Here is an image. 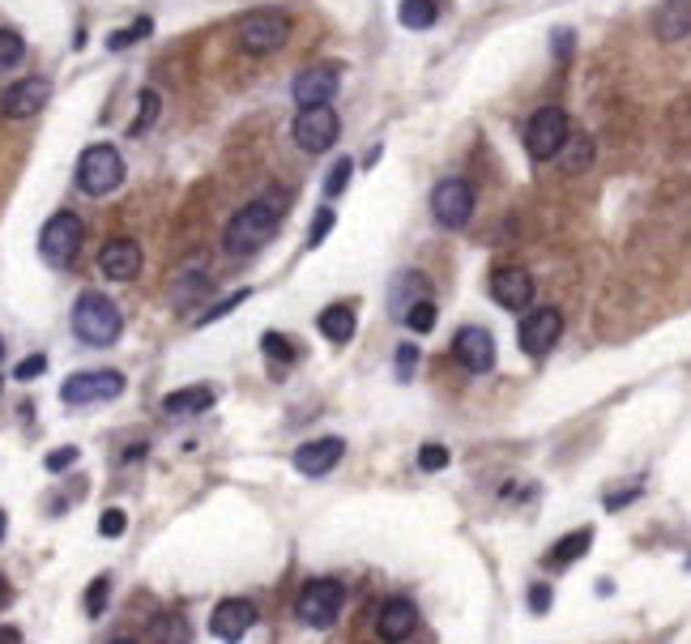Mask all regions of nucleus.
I'll return each mask as SVG.
<instances>
[{"label": "nucleus", "mask_w": 691, "mask_h": 644, "mask_svg": "<svg viewBox=\"0 0 691 644\" xmlns=\"http://www.w3.org/2000/svg\"><path fill=\"white\" fill-rule=\"evenodd\" d=\"M158 103H163V99H158V90H141V103H137V120L133 124H128V137H141V133H146V128L158 120Z\"/></svg>", "instance_id": "a878e982"}, {"label": "nucleus", "mask_w": 691, "mask_h": 644, "mask_svg": "<svg viewBox=\"0 0 691 644\" xmlns=\"http://www.w3.org/2000/svg\"><path fill=\"white\" fill-rule=\"evenodd\" d=\"M47 99H52V86H47L43 77H22V82H13L5 90L0 111H5L9 120H30L39 107H47Z\"/></svg>", "instance_id": "ddd939ff"}, {"label": "nucleus", "mask_w": 691, "mask_h": 644, "mask_svg": "<svg viewBox=\"0 0 691 644\" xmlns=\"http://www.w3.org/2000/svg\"><path fill=\"white\" fill-rule=\"evenodd\" d=\"M99 269L111 282H133L141 273V248L133 239H111V244H103V252H99Z\"/></svg>", "instance_id": "dca6fc26"}, {"label": "nucleus", "mask_w": 691, "mask_h": 644, "mask_svg": "<svg viewBox=\"0 0 691 644\" xmlns=\"http://www.w3.org/2000/svg\"><path fill=\"white\" fill-rule=\"evenodd\" d=\"M107 598H111V576H94L90 589H86V615L99 619L103 606H107Z\"/></svg>", "instance_id": "c756f323"}, {"label": "nucleus", "mask_w": 691, "mask_h": 644, "mask_svg": "<svg viewBox=\"0 0 691 644\" xmlns=\"http://www.w3.org/2000/svg\"><path fill=\"white\" fill-rule=\"evenodd\" d=\"M291 94H295V103H299V107L329 103L333 94H337V69H333V64H312V69H303V73L295 77Z\"/></svg>", "instance_id": "2eb2a0df"}, {"label": "nucleus", "mask_w": 691, "mask_h": 644, "mask_svg": "<svg viewBox=\"0 0 691 644\" xmlns=\"http://www.w3.org/2000/svg\"><path fill=\"white\" fill-rule=\"evenodd\" d=\"M320 333H325L329 342L346 346L350 337H355V312H350V308H342V303H333V308H325V312H320Z\"/></svg>", "instance_id": "4be33fe9"}, {"label": "nucleus", "mask_w": 691, "mask_h": 644, "mask_svg": "<svg viewBox=\"0 0 691 644\" xmlns=\"http://www.w3.org/2000/svg\"><path fill=\"white\" fill-rule=\"evenodd\" d=\"M124 393V376L111 372V367H94V372H77L64 380L60 397L69 406H94V401H116Z\"/></svg>", "instance_id": "0eeeda50"}, {"label": "nucleus", "mask_w": 691, "mask_h": 644, "mask_svg": "<svg viewBox=\"0 0 691 644\" xmlns=\"http://www.w3.org/2000/svg\"><path fill=\"white\" fill-rule=\"evenodd\" d=\"M419 465H423L427 474L444 470V465H448V448H440V444H423V453H419Z\"/></svg>", "instance_id": "c9c22d12"}, {"label": "nucleus", "mask_w": 691, "mask_h": 644, "mask_svg": "<svg viewBox=\"0 0 691 644\" xmlns=\"http://www.w3.org/2000/svg\"><path fill=\"white\" fill-rule=\"evenodd\" d=\"M282 227V209L273 205V201H252L244 205L239 214L227 222V252L231 256H252V252H261L273 235H278Z\"/></svg>", "instance_id": "f257e3e1"}, {"label": "nucleus", "mask_w": 691, "mask_h": 644, "mask_svg": "<svg viewBox=\"0 0 691 644\" xmlns=\"http://www.w3.org/2000/svg\"><path fill=\"white\" fill-rule=\"evenodd\" d=\"M77 252H82V218L77 214H52L47 218V227L39 231V256L52 269H64L77 261Z\"/></svg>", "instance_id": "39448f33"}, {"label": "nucleus", "mask_w": 691, "mask_h": 644, "mask_svg": "<svg viewBox=\"0 0 691 644\" xmlns=\"http://www.w3.org/2000/svg\"><path fill=\"white\" fill-rule=\"evenodd\" d=\"M453 354H457V363L465 367V372H491L495 367V337L487 329H478V325H465L457 337H453Z\"/></svg>", "instance_id": "f8f14e48"}, {"label": "nucleus", "mask_w": 691, "mask_h": 644, "mask_svg": "<svg viewBox=\"0 0 691 644\" xmlns=\"http://www.w3.org/2000/svg\"><path fill=\"white\" fill-rule=\"evenodd\" d=\"M261 350H265V359H278V363H295V342L286 333H265L261 337Z\"/></svg>", "instance_id": "c85d7f7f"}, {"label": "nucleus", "mask_w": 691, "mask_h": 644, "mask_svg": "<svg viewBox=\"0 0 691 644\" xmlns=\"http://www.w3.org/2000/svg\"><path fill=\"white\" fill-rule=\"evenodd\" d=\"M414 363H419V346H401L397 350V380H410Z\"/></svg>", "instance_id": "4c0bfd02"}, {"label": "nucleus", "mask_w": 691, "mask_h": 644, "mask_svg": "<svg viewBox=\"0 0 691 644\" xmlns=\"http://www.w3.org/2000/svg\"><path fill=\"white\" fill-rule=\"evenodd\" d=\"M124 184V158L116 146H90L82 158H77V188L86 197H107Z\"/></svg>", "instance_id": "20e7f679"}, {"label": "nucleus", "mask_w": 691, "mask_h": 644, "mask_svg": "<svg viewBox=\"0 0 691 644\" xmlns=\"http://www.w3.org/2000/svg\"><path fill=\"white\" fill-rule=\"evenodd\" d=\"M295 141H299V150H308V154H325L333 141H337V111L329 103L299 107V116H295Z\"/></svg>", "instance_id": "1a4fd4ad"}, {"label": "nucleus", "mask_w": 691, "mask_h": 644, "mask_svg": "<svg viewBox=\"0 0 691 644\" xmlns=\"http://www.w3.org/2000/svg\"><path fill=\"white\" fill-rule=\"evenodd\" d=\"M517 333H521L525 354L542 359V354L559 342V333H564V316H559L555 308H534V312H525V320H521Z\"/></svg>", "instance_id": "9b49d317"}, {"label": "nucleus", "mask_w": 691, "mask_h": 644, "mask_svg": "<svg viewBox=\"0 0 691 644\" xmlns=\"http://www.w3.org/2000/svg\"><path fill=\"white\" fill-rule=\"evenodd\" d=\"M0 640H9V644H18V640H22V632H18V627H0Z\"/></svg>", "instance_id": "a19ab883"}, {"label": "nucleus", "mask_w": 691, "mask_h": 644, "mask_svg": "<svg viewBox=\"0 0 691 644\" xmlns=\"http://www.w3.org/2000/svg\"><path fill=\"white\" fill-rule=\"evenodd\" d=\"M73 461H77V448H60V453H52V457H47V470H52V474H60V470H69Z\"/></svg>", "instance_id": "ea45409f"}, {"label": "nucleus", "mask_w": 691, "mask_h": 644, "mask_svg": "<svg viewBox=\"0 0 691 644\" xmlns=\"http://www.w3.org/2000/svg\"><path fill=\"white\" fill-rule=\"evenodd\" d=\"M491 299L500 303L508 312H525L529 303H534V278H529L525 269H495L491 273Z\"/></svg>", "instance_id": "4468645a"}, {"label": "nucleus", "mask_w": 691, "mask_h": 644, "mask_svg": "<svg viewBox=\"0 0 691 644\" xmlns=\"http://www.w3.org/2000/svg\"><path fill=\"white\" fill-rule=\"evenodd\" d=\"M22 56H26L22 35H18V30L0 26V69H13V64H22Z\"/></svg>", "instance_id": "cd10ccee"}, {"label": "nucleus", "mask_w": 691, "mask_h": 644, "mask_svg": "<svg viewBox=\"0 0 691 644\" xmlns=\"http://www.w3.org/2000/svg\"><path fill=\"white\" fill-rule=\"evenodd\" d=\"M329 231H333V209H320L316 222L308 227V248H320V244H325V235H329Z\"/></svg>", "instance_id": "f704fd0d"}, {"label": "nucleus", "mask_w": 691, "mask_h": 644, "mask_svg": "<svg viewBox=\"0 0 691 644\" xmlns=\"http://www.w3.org/2000/svg\"><path fill=\"white\" fill-rule=\"evenodd\" d=\"M286 39H291V18L278 9H256L239 22V47H244V56H273L286 47Z\"/></svg>", "instance_id": "7ed1b4c3"}, {"label": "nucleus", "mask_w": 691, "mask_h": 644, "mask_svg": "<svg viewBox=\"0 0 691 644\" xmlns=\"http://www.w3.org/2000/svg\"><path fill=\"white\" fill-rule=\"evenodd\" d=\"M342 440L337 436H320V440H308V444H299L295 448V470L299 474H312V478H320V474H329L337 461H342Z\"/></svg>", "instance_id": "f3484780"}, {"label": "nucleus", "mask_w": 691, "mask_h": 644, "mask_svg": "<svg viewBox=\"0 0 691 644\" xmlns=\"http://www.w3.org/2000/svg\"><path fill=\"white\" fill-rule=\"evenodd\" d=\"M43 372H47V359H43V354H30V359H22L18 367H13V380H35Z\"/></svg>", "instance_id": "e433bc0d"}, {"label": "nucleus", "mask_w": 691, "mask_h": 644, "mask_svg": "<svg viewBox=\"0 0 691 644\" xmlns=\"http://www.w3.org/2000/svg\"><path fill=\"white\" fill-rule=\"evenodd\" d=\"M244 299H248V291H235V295H227L222 303H214V308L205 312V316H197V329H205V325H214V320H222V316H227L231 308H239V303H244Z\"/></svg>", "instance_id": "473e14b6"}, {"label": "nucleus", "mask_w": 691, "mask_h": 644, "mask_svg": "<svg viewBox=\"0 0 691 644\" xmlns=\"http://www.w3.org/2000/svg\"><path fill=\"white\" fill-rule=\"evenodd\" d=\"M653 30H657V39H666V43L683 39L691 30V0H666L653 18Z\"/></svg>", "instance_id": "aec40b11"}, {"label": "nucleus", "mask_w": 691, "mask_h": 644, "mask_svg": "<svg viewBox=\"0 0 691 644\" xmlns=\"http://www.w3.org/2000/svg\"><path fill=\"white\" fill-rule=\"evenodd\" d=\"M252 623H256V606L244 602V598H227V602H218V606H214V615H210V632L222 636V640H239Z\"/></svg>", "instance_id": "6ab92c4d"}, {"label": "nucleus", "mask_w": 691, "mask_h": 644, "mask_svg": "<svg viewBox=\"0 0 691 644\" xmlns=\"http://www.w3.org/2000/svg\"><path fill=\"white\" fill-rule=\"evenodd\" d=\"M150 30H154V22H150V18H137L133 26H124V30H111V35H107V52H124V47H133L137 39H146Z\"/></svg>", "instance_id": "393cba45"}, {"label": "nucleus", "mask_w": 691, "mask_h": 644, "mask_svg": "<svg viewBox=\"0 0 691 644\" xmlns=\"http://www.w3.org/2000/svg\"><path fill=\"white\" fill-rule=\"evenodd\" d=\"M120 329H124L120 308L107 295L86 291L82 299L73 303V333L82 337L86 346H111L120 337Z\"/></svg>", "instance_id": "f03ea898"}, {"label": "nucleus", "mask_w": 691, "mask_h": 644, "mask_svg": "<svg viewBox=\"0 0 691 644\" xmlns=\"http://www.w3.org/2000/svg\"><path fill=\"white\" fill-rule=\"evenodd\" d=\"M529 610H534V615L551 610V585H534V589H529Z\"/></svg>", "instance_id": "58836bf2"}, {"label": "nucleus", "mask_w": 691, "mask_h": 644, "mask_svg": "<svg viewBox=\"0 0 691 644\" xmlns=\"http://www.w3.org/2000/svg\"><path fill=\"white\" fill-rule=\"evenodd\" d=\"M559 154H564V167L576 171V167H585L589 158H593V146H589V137H568V141H564V150H559Z\"/></svg>", "instance_id": "7c9ffc66"}, {"label": "nucleus", "mask_w": 691, "mask_h": 644, "mask_svg": "<svg viewBox=\"0 0 691 644\" xmlns=\"http://www.w3.org/2000/svg\"><path fill=\"white\" fill-rule=\"evenodd\" d=\"M589 542H593V529H572L568 538H559V542L551 546V555H546V563H555V568H564V563L581 559V555L589 551Z\"/></svg>", "instance_id": "5701e85b"}, {"label": "nucleus", "mask_w": 691, "mask_h": 644, "mask_svg": "<svg viewBox=\"0 0 691 644\" xmlns=\"http://www.w3.org/2000/svg\"><path fill=\"white\" fill-rule=\"evenodd\" d=\"M350 175H355V163H350V158H337L333 171H329V180H325V192H329V197H337V192L350 184Z\"/></svg>", "instance_id": "2f4dec72"}, {"label": "nucleus", "mask_w": 691, "mask_h": 644, "mask_svg": "<svg viewBox=\"0 0 691 644\" xmlns=\"http://www.w3.org/2000/svg\"><path fill=\"white\" fill-rule=\"evenodd\" d=\"M0 602H5V581H0Z\"/></svg>", "instance_id": "c03bdc74"}, {"label": "nucleus", "mask_w": 691, "mask_h": 644, "mask_svg": "<svg viewBox=\"0 0 691 644\" xmlns=\"http://www.w3.org/2000/svg\"><path fill=\"white\" fill-rule=\"evenodd\" d=\"M414 627H419V610H414V602L406 598H389L380 606V615H376V632L380 640H410L414 636Z\"/></svg>", "instance_id": "a211bd4d"}, {"label": "nucleus", "mask_w": 691, "mask_h": 644, "mask_svg": "<svg viewBox=\"0 0 691 644\" xmlns=\"http://www.w3.org/2000/svg\"><path fill=\"white\" fill-rule=\"evenodd\" d=\"M401 320H406L414 333H431V329H436V303H431V299H414Z\"/></svg>", "instance_id": "bb28decb"}, {"label": "nucleus", "mask_w": 691, "mask_h": 644, "mask_svg": "<svg viewBox=\"0 0 691 644\" xmlns=\"http://www.w3.org/2000/svg\"><path fill=\"white\" fill-rule=\"evenodd\" d=\"M214 406V389H205V384H192V389H180V393H167L163 397V410L167 414H201Z\"/></svg>", "instance_id": "412c9836"}, {"label": "nucleus", "mask_w": 691, "mask_h": 644, "mask_svg": "<svg viewBox=\"0 0 691 644\" xmlns=\"http://www.w3.org/2000/svg\"><path fill=\"white\" fill-rule=\"evenodd\" d=\"M431 209H436V222L448 231H461L465 222L474 218V188L465 180H444L431 192Z\"/></svg>", "instance_id": "9d476101"}, {"label": "nucleus", "mask_w": 691, "mask_h": 644, "mask_svg": "<svg viewBox=\"0 0 691 644\" xmlns=\"http://www.w3.org/2000/svg\"><path fill=\"white\" fill-rule=\"evenodd\" d=\"M397 18H401V26H406V30H427V26H436L440 9H436V0H401Z\"/></svg>", "instance_id": "b1692460"}, {"label": "nucleus", "mask_w": 691, "mask_h": 644, "mask_svg": "<svg viewBox=\"0 0 691 644\" xmlns=\"http://www.w3.org/2000/svg\"><path fill=\"white\" fill-rule=\"evenodd\" d=\"M0 359H5V337H0Z\"/></svg>", "instance_id": "37998d69"}, {"label": "nucleus", "mask_w": 691, "mask_h": 644, "mask_svg": "<svg viewBox=\"0 0 691 644\" xmlns=\"http://www.w3.org/2000/svg\"><path fill=\"white\" fill-rule=\"evenodd\" d=\"M346 606V589L337 581H308L295 598V615L308 627H333Z\"/></svg>", "instance_id": "423d86ee"}, {"label": "nucleus", "mask_w": 691, "mask_h": 644, "mask_svg": "<svg viewBox=\"0 0 691 644\" xmlns=\"http://www.w3.org/2000/svg\"><path fill=\"white\" fill-rule=\"evenodd\" d=\"M5 529H9V517H5V512H0V538H5Z\"/></svg>", "instance_id": "79ce46f5"}, {"label": "nucleus", "mask_w": 691, "mask_h": 644, "mask_svg": "<svg viewBox=\"0 0 691 644\" xmlns=\"http://www.w3.org/2000/svg\"><path fill=\"white\" fill-rule=\"evenodd\" d=\"M124 529H128L124 508H107V512H103V521H99V534H103V538H120Z\"/></svg>", "instance_id": "72a5a7b5"}, {"label": "nucleus", "mask_w": 691, "mask_h": 644, "mask_svg": "<svg viewBox=\"0 0 691 644\" xmlns=\"http://www.w3.org/2000/svg\"><path fill=\"white\" fill-rule=\"evenodd\" d=\"M564 141H568L564 107H542L538 116L529 120V128H525V150H529V158H538V163L555 158L559 150H564Z\"/></svg>", "instance_id": "6e6552de"}]
</instances>
